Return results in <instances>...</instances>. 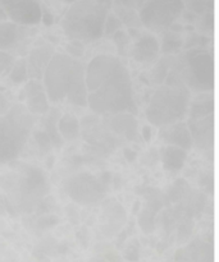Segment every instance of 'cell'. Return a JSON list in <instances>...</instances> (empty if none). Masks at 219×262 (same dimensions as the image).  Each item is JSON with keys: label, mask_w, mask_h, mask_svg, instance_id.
I'll return each mask as SVG.
<instances>
[{"label": "cell", "mask_w": 219, "mask_h": 262, "mask_svg": "<svg viewBox=\"0 0 219 262\" xmlns=\"http://www.w3.org/2000/svg\"><path fill=\"white\" fill-rule=\"evenodd\" d=\"M41 22H44L45 26H51L54 22V17L46 8H43V17H41Z\"/></svg>", "instance_id": "37"}, {"label": "cell", "mask_w": 219, "mask_h": 262, "mask_svg": "<svg viewBox=\"0 0 219 262\" xmlns=\"http://www.w3.org/2000/svg\"><path fill=\"white\" fill-rule=\"evenodd\" d=\"M67 55H69L72 58L73 56L74 59H78L84 55L85 53V46L84 42L76 40H71L68 43H67Z\"/></svg>", "instance_id": "30"}, {"label": "cell", "mask_w": 219, "mask_h": 262, "mask_svg": "<svg viewBox=\"0 0 219 262\" xmlns=\"http://www.w3.org/2000/svg\"><path fill=\"white\" fill-rule=\"evenodd\" d=\"M187 160V151L176 146L168 145L162 148V163L166 170L178 171L184 168Z\"/></svg>", "instance_id": "20"}, {"label": "cell", "mask_w": 219, "mask_h": 262, "mask_svg": "<svg viewBox=\"0 0 219 262\" xmlns=\"http://www.w3.org/2000/svg\"><path fill=\"white\" fill-rule=\"evenodd\" d=\"M54 54H55L54 48L49 45V43L32 49L27 60H26V63H27L28 78L37 79V81L43 79L45 68L48 67L49 61L53 58Z\"/></svg>", "instance_id": "13"}, {"label": "cell", "mask_w": 219, "mask_h": 262, "mask_svg": "<svg viewBox=\"0 0 219 262\" xmlns=\"http://www.w3.org/2000/svg\"><path fill=\"white\" fill-rule=\"evenodd\" d=\"M214 112V102L213 99L208 100V97L196 99L190 109V119H202V118L210 117Z\"/></svg>", "instance_id": "22"}, {"label": "cell", "mask_w": 219, "mask_h": 262, "mask_svg": "<svg viewBox=\"0 0 219 262\" xmlns=\"http://www.w3.org/2000/svg\"><path fill=\"white\" fill-rule=\"evenodd\" d=\"M13 63H14V59L12 54L0 50V76L9 71Z\"/></svg>", "instance_id": "33"}, {"label": "cell", "mask_w": 219, "mask_h": 262, "mask_svg": "<svg viewBox=\"0 0 219 262\" xmlns=\"http://www.w3.org/2000/svg\"><path fill=\"white\" fill-rule=\"evenodd\" d=\"M184 10V0H146L138 9V17L149 30L163 31L174 25Z\"/></svg>", "instance_id": "7"}, {"label": "cell", "mask_w": 219, "mask_h": 262, "mask_svg": "<svg viewBox=\"0 0 219 262\" xmlns=\"http://www.w3.org/2000/svg\"><path fill=\"white\" fill-rule=\"evenodd\" d=\"M58 132L63 141H73L79 135V122L74 115L63 114L58 119Z\"/></svg>", "instance_id": "21"}, {"label": "cell", "mask_w": 219, "mask_h": 262, "mask_svg": "<svg viewBox=\"0 0 219 262\" xmlns=\"http://www.w3.org/2000/svg\"><path fill=\"white\" fill-rule=\"evenodd\" d=\"M113 38H114V43L117 45L118 48V51H120L121 54H126V49H127V45H128V35L126 31L123 30H120L117 31V32L113 35Z\"/></svg>", "instance_id": "32"}, {"label": "cell", "mask_w": 219, "mask_h": 262, "mask_svg": "<svg viewBox=\"0 0 219 262\" xmlns=\"http://www.w3.org/2000/svg\"><path fill=\"white\" fill-rule=\"evenodd\" d=\"M35 140L36 142H37L38 147H40V150L43 151V152H48V151H50L51 148H53V145H51V141L50 138H49V136L46 135L45 130H38V132L35 133Z\"/></svg>", "instance_id": "31"}, {"label": "cell", "mask_w": 219, "mask_h": 262, "mask_svg": "<svg viewBox=\"0 0 219 262\" xmlns=\"http://www.w3.org/2000/svg\"><path fill=\"white\" fill-rule=\"evenodd\" d=\"M9 79L13 83H23L28 79V71L26 59H18L9 69Z\"/></svg>", "instance_id": "26"}, {"label": "cell", "mask_w": 219, "mask_h": 262, "mask_svg": "<svg viewBox=\"0 0 219 262\" xmlns=\"http://www.w3.org/2000/svg\"><path fill=\"white\" fill-rule=\"evenodd\" d=\"M122 22L120 18L114 14V13H108L107 19L104 23V35L105 36H112L114 35L117 31L122 30Z\"/></svg>", "instance_id": "28"}, {"label": "cell", "mask_w": 219, "mask_h": 262, "mask_svg": "<svg viewBox=\"0 0 219 262\" xmlns=\"http://www.w3.org/2000/svg\"><path fill=\"white\" fill-rule=\"evenodd\" d=\"M74 59L63 53H55L44 72V89L49 101L61 102L71 87Z\"/></svg>", "instance_id": "6"}, {"label": "cell", "mask_w": 219, "mask_h": 262, "mask_svg": "<svg viewBox=\"0 0 219 262\" xmlns=\"http://www.w3.org/2000/svg\"><path fill=\"white\" fill-rule=\"evenodd\" d=\"M7 19H8V18H7V15H5L4 10L0 8V22H3V20H7Z\"/></svg>", "instance_id": "40"}, {"label": "cell", "mask_w": 219, "mask_h": 262, "mask_svg": "<svg viewBox=\"0 0 219 262\" xmlns=\"http://www.w3.org/2000/svg\"><path fill=\"white\" fill-rule=\"evenodd\" d=\"M125 156H126V159H127V160L130 161V163H132V161L135 160L136 158H137V154H136L133 150H131V148H126V150H125Z\"/></svg>", "instance_id": "38"}, {"label": "cell", "mask_w": 219, "mask_h": 262, "mask_svg": "<svg viewBox=\"0 0 219 262\" xmlns=\"http://www.w3.org/2000/svg\"><path fill=\"white\" fill-rule=\"evenodd\" d=\"M202 28L205 31L213 30V10L205 13L202 18Z\"/></svg>", "instance_id": "36"}, {"label": "cell", "mask_w": 219, "mask_h": 262, "mask_svg": "<svg viewBox=\"0 0 219 262\" xmlns=\"http://www.w3.org/2000/svg\"><path fill=\"white\" fill-rule=\"evenodd\" d=\"M146 0H115V3L121 5H125V7L131 8V9H140L143 7V4L145 3Z\"/></svg>", "instance_id": "35"}, {"label": "cell", "mask_w": 219, "mask_h": 262, "mask_svg": "<svg viewBox=\"0 0 219 262\" xmlns=\"http://www.w3.org/2000/svg\"><path fill=\"white\" fill-rule=\"evenodd\" d=\"M109 5L99 0H79L69 5L62 19V28L71 40L95 41L104 35Z\"/></svg>", "instance_id": "1"}, {"label": "cell", "mask_w": 219, "mask_h": 262, "mask_svg": "<svg viewBox=\"0 0 219 262\" xmlns=\"http://www.w3.org/2000/svg\"><path fill=\"white\" fill-rule=\"evenodd\" d=\"M23 26L15 25L10 20L0 22V50L5 51L17 45L25 37Z\"/></svg>", "instance_id": "18"}, {"label": "cell", "mask_w": 219, "mask_h": 262, "mask_svg": "<svg viewBox=\"0 0 219 262\" xmlns=\"http://www.w3.org/2000/svg\"><path fill=\"white\" fill-rule=\"evenodd\" d=\"M184 5L187 12L197 17L204 15L209 10H213V0H184Z\"/></svg>", "instance_id": "27"}, {"label": "cell", "mask_w": 219, "mask_h": 262, "mask_svg": "<svg viewBox=\"0 0 219 262\" xmlns=\"http://www.w3.org/2000/svg\"><path fill=\"white\" fill-rule=\"evenodd\" d=\"M168 69L169 63L168 61L166 63L164 59H162V60L156 64L155 68H154V79H155V82L162 83V82L166 81L167 77H168Z\"/></svg>", "instance_id": "29"}, {"label": "cell", "mask_w": 219, "mask_h": 262, "mask_svg": "<svg viewBox=\"0 0 219 262\" xmlns=\"http://www.w3.org/2000/svg\"><path fill=\"white\" fill-rule=\"evenodd\" d=\"M90 262H105V261L104 260H100V258H94V260L90 261Z\"/></svg>", "instance_id": "42"}, {"label": "cell", "mask_w": 219, "mask_h": 262, "mask_svg": "<svg viewBox=\"0 0 219 262\" xmlns=\"http://www.w3.org/2000/svg\"><path fill=\"white\" fill-rule=\"evenodd\" d=\"M46 192V178L43 171L33 166L22 169L19 177V194L22 204L33 202Z\"/></svg>", "instance_id": "11"}, {"label": "cell", "mask_w": 219, "mask_h": 262, "mask_svg": "<svg viewBox=\"0 0 219 262\" xmlns=\"http://www.w3.org/2000/svg\"><path fill=\"white\" fill-rule=\"evenodd\" d=\"M0 8L10 22L19 26H36L43 17L38 0H0Z\"/></svg>", "instance_id": "9"}, {"label": "cell", "mask_w": 219, "mask_h": 262, "mask_svg": "<svg viewBox=\"0 0 219 262\" xmlns=\"http://www.w3.org/2000/svg\"><path fill=\"white\" fill-rule=\"evenodd\" d=\"M213 115L202 118V119H190L187 123L192 141L200 148H208L213 143L214 136V122Z\"/></svg>", "instance_id": "15"}, {"label": "cell", "mask_w": 219, "mask_h": 262, "mask_svg": "<svg viewBox=\"0 0 219 262\" xmlns=\"http://www.w3.org/2000/svg\"><path fill=\"white\" fill-rule=\"evenodd\" d=\"M26 107L31 114H45L49 110V99L44 84L37 79H31L23 90Z\"/></svg>", "instance_id": "12"}, {"label": "cell", "mask_w": 219, "mask_h": 262, "mask_svg": "<svg viewBox=\"0 0 219 262\" xmlns=\"http://www.w3.org/2000/svg\"><path fill=\"white\" fill-rule=\"evenodd\" d=\"M110 125L118 135L125 136L127 140L132 141L137 137V120L131 113H118L110 119Z\"/></svg>", "instance_id": "19"}, {"label": "cell", "mask_w": 219, "mask_h": 262, "mask_svg": "<svg viewBox=\"0 0 219 262\" xmlns=\"http://www.w3.org/2000/svg\"><path fill=\"white\" fill-rule=\"evenodd\" d=\"M66 191L73 201L81 205H90L100 201L104 197L105 188L102 182L91 174H78L69 179L66 184Z\"/></svg>", "instance_id": "8"}, {"label": "cell", "mask_w": 219, "mask_h": 262, "mask_svg": "<svg viewBox=\"0 0 219 262\" xmlns=\"http://www.w3.org/2000/svg\"><path fill=\"white\" fill-rule=\"evenodd\" d=\"M159 138L168 145L176 146L185 151L190 150L194 143L187 124L181 122L162 127L161 132H159Z\"/></svg>", "instance_id": "14"}, {"label": "cell", "mask_w": 219, "mask_h": 262, "mask_svg": "<svg viewBox=\"0 0 219 262\" xmlns=\"http://www.w3.org/2000/svg\"><path fill=\"white\" fill-rule=\"evenodd\" d=\"M87 96H89V92H87L86 82H85V68L81 61L74 59L73 77H72L69 91L67 94V99L77 106H86Z\"/></svg>", "instance_id": "16"}, {"label": "cell", "mask_w": 219, "mask_h": 262, "mask_svg": "<svg viewBox=\"0 0 219 262\" xmlns=\"http://www.w3.org/2000/svg\"><path fill=\"white\" fill-rule=\"evenodd\" d=\"M182 46H184V40H182L178 33L171 30L164 32L163 42H162V51L163 53H177V51H180V49Z\"/></svg>", "instance_id": "25"}, {"label": "cell", "mask_w": 219, "mask_h": 262, "mask_svg": "<svg viewBox=\"0 0 219 262\" xmlns=\"http://www.w3.org/2000/svg\"><path fill=\"white\" fill-rule=\"evenodd\" d=\"M121 60L113 55H97L92 59L85 71L87 92H94L114 72Z\"/></svg>", "instance_id": "10"}, {"label": "cell", "mask_w": 219, "mask_h": 262, "mask_svg": "<svg viewBox=\"0 0 219 262\" xmlns=\"http://www.w3.org/2000/svg\"><path fill=\"white\" fill-rule=\"evenodd\" d=\"M55 115L56 113H51L45 119L44 125H45V132L49 136V138H50L53 147L61 148L62 145H63V138L61 137L58 132V119H56Z\"/></svg>", "instance_id": "24"}, {"label": "cell", "mask_w": 219, "mask_h": 262, "mask_svg": "<svg viewBox=\"0 0 219 262\" xmlns=\"http://www.w3.org/2000/svg\"><path fill=\"white\" fill-rule=\"evenodd\" d=\"M182 69L178 72L191 89L210 91L214 86V59L205 49H190L185 53Z\"/></svg>", "instance_id": "5"}, {"label": "cell", "mask_w": 219, "mask_h": 262, "mask_svg": "<svg viewBox=\"0 0 219 262\" xmlns=\"http://www.w3.org/2000/svg\"><path fill=\"white\" fill-rule=\"evenodd\" d=\"M159 42L151 33H144L135 42L133 58L141 63H150L156 60L159 53Z\"/></svg>", "instance_id": "17"}, {"label": "cell", "mask_w": 219, "mask_h": 262, "mask_svg": "<svg viewBox=\"0 0 219 262\" xmlns=\"http://www.w3.org/2000/svg\"><path fill=\"white\" fill-rule=\"evenodd\" d=\"M125 258L130 262H137L138 261V245L137 242H133L126 248L125 251Z\"/></svg>", "instance_id": "34"}, {"label": "cell", "mask_w": 219, "mask_h": 262, "mask_svg": "<svg viewBox=\"0 0 219 262\" xmlns=\"http://www.w3.org/2000/svg\"><path fill=\"white\" fill-rule=\"evenodd\" d=\"M32 125V114L22 104L12 105L5 114L0 115V165L21 155Z\"/></svg>", "instance_id": "3"}, {"label": "cell", "mask_w": 219, "mask_h": 262, "mask_svg": "<svg viewBox=\"0 0 219 262\" xmlns=\"http://www.w3.org/2000/svg\"><path fill=\"white\" fill-rule=\"evenodd\" d=\"M87 105L96 113H133L132 83L127 68L122 63L94 92H89Z\"/></svg>", "instance_id": "2"}, {"label": "cell", "mask_w": 219, "mask_h": 262, "mask_svg": "<svg viewBox=\"0 0 219 262\" xmlns=\"http://www.w3.org/2000/svg\"><path fill=\"white\" fill-rule=\"evenodd\" d=\"M190 95L184 83H167L156 90L146 109L149 122L158 127L180 123L189 112Z\"/></svg>", "instance_id": "4"}, {"label": "cell", "mask_w": 219, "mask_h": 262, "mask_svg": "<svg viewBox=\"0 0 219 262\" xmlns=\"http://www.w3.org/2000/svg\"><path fill=\"white\" fill-rule=\"evenodd\" d=\"M143 136H144V140L150 141V137H151L150 127H144L143 128Z\"/></svg>", "instance_id": "39"}, {"label": "cell", "mask_w": 219, "mask_h": 262, "mask_svg": "<svg viewBox=\"0 0 219 262\" xmlns=\"http://www.w3.org/2000/svg\"><path fill=\"white\" fill-rule=\"evenodd\" d=\"M62 2H64V3H68V4H73V3H76V2H79V0H62Z\"/></svg>", "instance_id": "41"}, {"label": "cell", "mask_w": 219, "mask_h": 262, "mask_svg": "<svg viewBox=\"0 0 219 262\" xmlns=\"http://www.w3.org/2000/svg\"><path fill=\"white\" fill-rule=\"evenodd\" d=\"M114 12L115 15H117V17L120 18L121 22H122V25L128 26L130 28H136L141 26L138 12H136L135 9H131V8L125 7V5L114 3Z\"/></svg>", "instance_id": "23"}]
</instances>
